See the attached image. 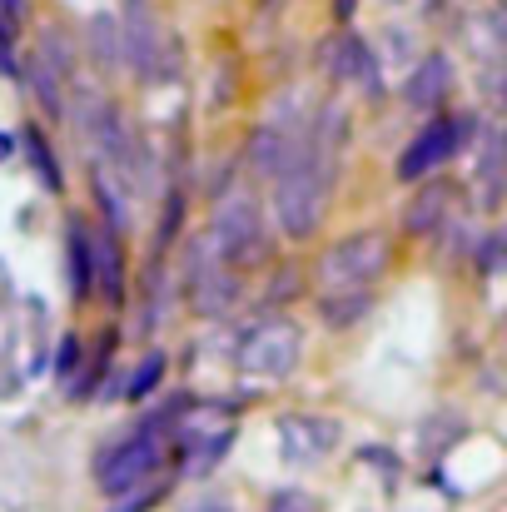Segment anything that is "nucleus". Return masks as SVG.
I'll return each mask as SVG.
<instances>
[{
    "mask_svg": "<svg viewBox=\"0 0 507 512\" xmlns=\"http://www.w3.org/2000/svg\"><path fill=\"white\" fill-rule=\"evenodd\" d=\"M388 254H393V239L378 234V229H363V234H348L338 239L329 254H319L314 274L324 289H343V284H373L383 269H388Z\"/></svg>",
    "mask_w": 507,
    "mask_h": 512,
    "instance_id": "3",
    "label": "nucleus"
},
{
    "mask_svg": "<svg viewBox=\"0 0 507 512\" xmlns=\"http://www.w3.org/2000/svg\"><path fill=\"white\" fill-rule=\"evenodd\" d=\"M209 244L219 249V259H229L234 269H254L269 259V219L264 209L239 194V199H224L219 214H214V229H209Z\"/></svg>",
    "mask_w": 507,
    "mask_h": 512,
    "instance_id": "2",
    "label": "nucleus"
},
{
    "mask_svg": "<svg viewBox=\"0 0 507 512\" xmlns=\"http://www.w3.org/2000/svg\"><path fill=\"white\" fill-rule=\"evenodd\" d=\"M368 309H373V289H368V284L319 289V319H324L329 329H353Z\"/></svg>",
    "mask_w": 507,
    "mask_h": 512,
    "instance_id": "10",
    "label": "nucleus"
},
{
    "mask_svg": "<svg viewBox=\"0 0 507 512\" xmlns=\"http://www.w3.org/2000/svg\"><path fill=\"white\" fill-rule=\"evenodd\" d=\"M10 150H15V140H10V135H0V155H10Z\"/></svg>",
    "mask_w": 507,
    "mask_h": 512,
    "instance_id": "19",
    "label": "nucleus"
},
{
    "mask_svg": "<svg viewBox=\"0 0 507 512\" xmlns=\"http://www.w3.org/2000/svg\"><path fill=\"white\" fill-rule=\"evenodd\" d=\"M299 353H304V339L294 324H264L254 334H244L239 343V368L244 373H259V378H289L299 368Z\"/></svg>",
    "mask_w": 507,
    "mask_h": 512,
    "instance_id": "5",
    "label": "nucleus"
},
{
    "mask_svg": "<svg viewBox=\"0 0 507 512\" xmlns=\"http://www.w3.org/2000/svg\"><path fill=\"white\" fill-rule=\"evenodd\" d=\"M448 80H453V75H448V60H443V55H428V60L418 65V75L403 85V95H408L413 105H433V95H423V90H448Z\"/></svg>",
    "mask_w": 507,
    "mask_h": 512,
    "instance_id": "14",
    "label": "nucleus"
},
{
    "mask_svg": "<svg viewBox=\"0 0 507 512\" xmlns=\"http://www.w3.org/2000/svg\"><path fill=\"white\" fill-rule=\"evenodd\" d=\"M269 512H319V503H314V493H304V488H279V493L269 498Z\"/></svg>",
    "mask_w": 507,
    "mask_h": 512,
    "instance_id": "17",
    "label": "nucleus"
},
{
    "mask_svg": "<svg viewBox=\"0 0 507 512\" xmlns=\"http://www.w3.org/2000/svg\"><path fill=\"white\" fill-rule=\"evenodd\" d=\"M264 5H269V0H264Z\"/></svg>",
    "mask_w": 507,
    "mask_h": 512,
    "instance_id": "20",
    "label": "nucleus"
},
{
    "mask_svg": "<svg viewBox=\"0 0 507 512\" xmlns=\"http://www.w3.org/2000/svg\"><path fill=\"white\" fill-rule=\"evenodd\" d=\"M120 25H125V55H130V70L140 75V80H160L165 75V35H160V15L150 10V0H125V15H120Z\"/></svg>",
    "mask_w": 507,
    "mask_h": 512,
    "instance_id": "6",
    "label": "nucleus"
},
{
    "mask_svg": "<svg viewBox=\"0 0 507 512\" xmlns=\"http://www.w3.org/2000/svg\"><path fill=\"white\" fill-rule=\"evenodd\" d=\"M65 274H70V299L90 304L100 294V274H95V229L70 214L65 219Z\"/></svg>",
    "mask_w": 507,
    "mask_h": 512,
    "instance_id": "7",
    "label": "nucleus"
},
{
    "mask_svg": "<svg viewBox=\"0 0 507 512\" xmlns=\"http://www.w3.org/2000/svg\"><path fill=\"white\" fill-rule=\"evenodd\" d=\"M85 50L100 70H130V55H125V25L115 15H95L85 25Z\"/></svg>",
    "mask_w": 507,
    "mask_h": 512,
    "instance_id": "11",
    "label": "nucleus"
},
{
    "mask_svg": "<svg viewBox=\"0 0 507 512\" xmlns=\"http://www.w3.org/2000/svg\"><path fill=\"white\" fill-rule=\"evenodd\" d=\"M20 145H25V155H30V165L40 170V184H45V189H65V174H60V160H55V150H50V140H45V130H35V125H25V135H20Z\"/></svg>",
    "mask_w": 507,
    "mask_h": 512,
    "instance_id": "12",
    "label": "nucleus"
},
{
    "mask_svg": "<svg viewBox=\"0 0 507 512\" xmlns=\"http://www.w3.org/2000/svg\"><path fill=\"white\" fill-rule=\"evenodd\" d=\"M169 443H174L169 433L150 428V423L140 418L125 438H115V443H105V448L95 453V488H100L105 498H125V493L145 488L169 463Z\"/></svg>",
    "mask_w": 507,
    "mask_h": 512,
    "instance_id": "1",
    "label": "nucleus"
},
{
    "mask_svg": "<svg viewBox=\"0 0 507 512\" xmlns=\"http://www.w3.org/2000/svg\"><path fill=\"white\" fill-rule=\"evenodd\" d=\"M95 274H100V299L110 309H125L130 299V274H125V234L100 224L95 229Z\"/></svg>",
    "mask_w": 507,
    "mask_h": 512,
    "instance_id": "9",
    "label": "nucleus"
},
{
    "mask_svg": "<svg viewBox=\"0 0 507 512\" xmlns=\"http://www.w3.org/2000/svg\"><path fill=\"white\" fill-rule=\"evenodd\" d=\"M165 373H169V358H165V353H145V358L135 363V373L125 378V388H120V393H125L130 403H145V398H150V393L165 383Z\"/></svg>",
    "mask_w": 507,
    "mask_h": 512,
    "instance_id": "13",
    "label": "nucleus"
},
{
    "mask_svg": "<svg viewBox=\"0 0 507 512\" xmlns=\"http://www.w3.org/2000/svg\"><path fill=\"white\" fill-rule=\"evenodd\" d=\"M279 438H284L289 463H314L338 443V423L334 418H314V413H289L279 423Z\"/></svg>",
    "mask_w": 507,
    "mask_h": 512,
    "instance_id": "8",
    "label": "nucleus"
},
{
    "mask_svg": "<svg viewBox=\"0 0 507 512\" xmlns=\"http://www.w3.org/2000/svg\"><path fill=\"white\" fill-rule=\"evenodd\" d=\"M5 10H10L15 20H25V0H5Z\"/></svg>",
    "mask_w": 507,
    "mask_h": 512,
    "instance_id": "18",
    "label": "nucleus"
},
{
    "mask_svg": "<svg viewBox=\"0 0 507 512\" xmlns=\"http://www.w3.org/2000/svg\"><path fill=\"white\" fill-rule=\"evenodd\" d=\"M169 493V483H145V488H135V493H125V498H115V508L110 512H150L160 508Z\"/></svg>",
    "mask_w": 507,
    "mask_h": 512,
    "instance_id": "16",
    "label": "nucleus"
},
{
    "mask_svg": "<svg viewBox=\"0 0 507 512\" xmlns=\"http://www.w3.org/2000/svg\"><path fill=\"white\" fill-rule=\"evenodd\" d=\"M80 373H85V343L75 339V334H65V339H60V353H55V378H60L65 388H75Z\"/></svg>",
    "mask_w": 507,
    "mask_h": 512,
    "instance_id": "15",
    "label": "nucleus"
},
{
    "mask_svg": "<svg viewBox=\"0 0 507 512\" xmlns=\"http://www.w3.org/2000/svg\"><path fill=\"white\" fill-rule=\"evenodd\" d=\"M468 130V120L463 115H448V110H438L413 140H408V150L398 155V165H393V179L398 184H418V179H428L433 170H443L458 150H463V135Z\"/></svg>",
    "mask_w": 507,
    "mask_h": 512,
    "instance_id": "4",
    "label": "nucleus"
}]
</instances>
